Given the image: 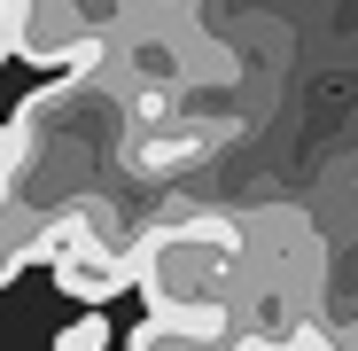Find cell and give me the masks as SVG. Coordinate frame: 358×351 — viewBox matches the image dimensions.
I'll return each mask as SVG.
<instances>
[{
    "instance_id": "6da1fadb",
    "label": "cell",
    "mask_w": 358,
    "mask_h": 351,
    "mask_svg": "<svg viewBox=\"0 0 358 351\" xmlns=\"http://www.w3.org/2000/svg\"><path fill=\"white\" fill-rule=\"evenodd\" d=\"M242 258H250V234L195 211L179 226H156L133 242V289H148V305L171 320H195V328H226L234 336V305H242Z\"/></svg>"
},
{
    "instance_id": "7a4b0ae2",
    "label": "cell",
    "mask_w": 358,
    "mask_h": 351,
    "mask_svg": "<svg viewBox=\"0 0 358 351\" xmlns=\"http://www.w3.org/2000/svg\"><path fill=\"white\" fill-rule=\"evenodd\" d=\"M31 258H47V219L16 195H0V281H16Z\"/></svg>"
},
{
    "instance_id": "3957f363",
    "label": "cell",
    "mask_w": 358,
    "mask_h": 351,
    "mask_svg": "<svg viewBox=\"0 0 358 351\" xmlns=\"http://www.w3.org/2000/svg\"><path fill=\"white\" fill-rule=\"evenodd\" d=\"M125 343H133V351H234L226 328H195V320H171V312H148Z\"/></svg>"
},
{
    "instance_id": "277c9868",
    "label": "cell",
    "mask_w": 358,
    "mask_h": 351,
    "mask_svg": "<svg viewBox=\"0 0 358 351\" xmlns=\"http://www.w3.org/2000/svg\"><path fill=\"white\" fill-rule=\"evenodd\" d=\"M109 343H117V336H109V320H101V312H78L63 336H55V351H109Z\"/></svg>"
},
{
    "instance_id": "5b68a950",
    "label": "cell",
    "mask_w": 358,
    "mask_h": 351,
    "mask_svg": "<svg viewBox=\"0 0 358 351\" xmlns=\"http://www.w3.org/2000/svg\"><path fill=\"white\" fill-rule=\"evenodd\" d=\"M16 164H24V141H16V125H0V188L16 180Z\"/></svg>"
},
{
    "instance_id": "8992f818",
    "label": "cell",
    "mask_w": 358,
    "mask_h": 351,
    "mask_svg": "<svg viewBox=\"0 0 358 351\" xmlns=\"http://www.w3.org/2000/svg\"><path fill=\"white\" fill-rule=\"evenodd\" d=\"M234 351H280V336H265V328H242V336H234Z\"/></svg>"
}]
</instances>
